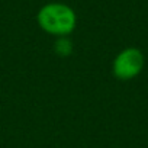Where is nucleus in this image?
I'll return each mask as SVG.
<instances>
[{"instance_id":"obj_2","label":"nucleus","mask_w":148,"mask_h":148,"mask_svg":"<svg viewBox=\"0 0 148 148\" xmlns=\"http://www.w3.org/2000/svg\"><path fill=\"white\" fill-rule=\"evenodd\" d=\"M144 65H145V58L142 51L135 47H128L113 58L112 73L116 79L128 82L139 76Z\"/></svg>"},{"instance_id":"obj_1","label":"nucleus","mask_w":148,"mask_h":148,"mask_svg":"<svg viewBox=\"0 0 148 148\" xmlns=\"http://www.w3.org/2000/svg\"><path fill=\"white\" fill-rule=\"evenodd\" d=\"M36 22L44 32L57 38H62L68 36L76 29L77 16L68 5L61 2H51L38 10Z\"/></svg>"},{"instance_id":"obj_3","label":"nucleus","mask_w":148,"mask_h":148,"mask_svg":"<svg viewBox=\"0 0 148 148\" xmlns=\"http://www.w3.org/2000/svg\"><path fill=\"white\" fill-rule=\"evenodd\" d=\"M73 49V44L68 39V36H62V38H57L55 41V52L61 57H67L68 54H71Z\"/></svg>"}]
</instances>
